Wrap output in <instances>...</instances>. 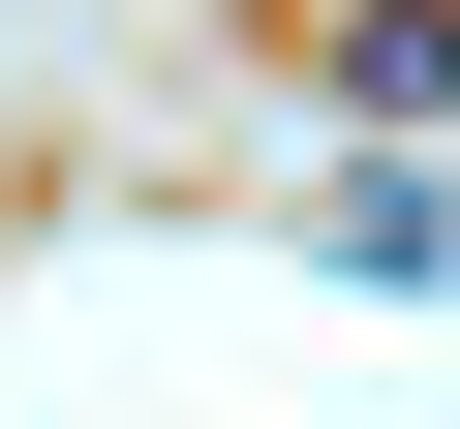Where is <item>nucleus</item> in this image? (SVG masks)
Segmentation results:
<instances>
[{
	"label": "nucleus",
	"mask_w": 460,
	"mask_h": 429,
	"mask_svg": "<svg viewBox=\"0 0 460 429\" xmlns=\"http://www.w3.org/2000/svg\"><path fill=\"white\" fill-rule=\"evenodd\" d=\"M307 62H338L368 123H460V0H338V31H307Z\"/></svg>",
	"instance_id": "1"
}]
</instances>
